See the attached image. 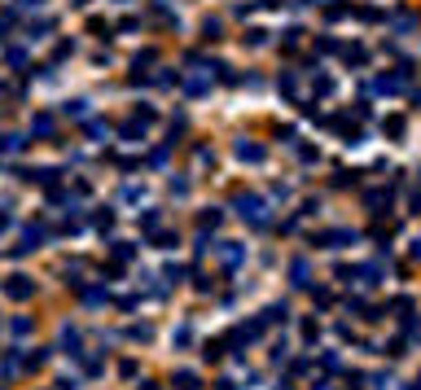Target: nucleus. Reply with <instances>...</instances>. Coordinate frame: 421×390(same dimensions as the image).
Segmentation results:
<instances>
[{"label": "nucleus", "mask_w": 421, "mask_h": 390, "mask_svg": "<svg viewBox=\"0 0 421 390\" xmlns=\"http://www.w3.org/2000/svg\"><path fill=\"white\" fill-rule=\"evenodd\" d=\"M237 153H242L246 162H259V158H263V149H259V145H246V140H242V145H237Z\"/></svg>", "instance_id": "f257e3e1"}, {"label": "nucleus", "mask_w": 421, "mask_h": 390, "mask_svg": "<svg viewBox=\"0 0 421 390\" xmlns=\"http://www.w3.org/2000/svg\"><path fill=\"white\" fill-rule=\"evenodd\" d=\"M35 132H40V136L53 132V119H49V114H40V119H35Z\"/></svg>", "instance_id": "f03ea898"}, {"label": "nucleus", "mask_w": 421, "mask_h": 390, "mask_svg": "<svg viewBox=\"0 0 421 390\" xmlns=\"http://www.w3.org/2000/svg\"><path fill=\"white\" fill-rule=\"evenodd\" d=\"M27 5H40V0H27Z\"/></svg>", "instance_id": "7ed1b4c3"}, {"label": "nucleus", "mask_w": 421, "mask_h": 390, "mask_svg": "<svg viewBox=\"0 0 421 390\" xmlns=\"http://www.w3.org/2000/svg\"><path fill=\"white\" fill-rule=\"evenodd\" d=\"M0 35H5V22H0Z\"/></svg>", "instance_id": "20e7f679"}]
</instances>
